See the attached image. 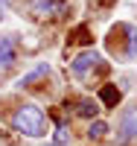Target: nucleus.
<instances>
[{"label": "nucleus", "mask_w": 137, "mask_h": 146, "mask_svg": "<svg viewBox=\"0 0 137 146\" xmlns=\"http://www.w3.org/2000/svg\"><path fill=\"white\" fill-rule=\"evenodd\" d=\"M12 126H15V131H21V135H26V137H44L47 135V117L38 105H21L15 117H12Z\"/></svg>", "instance_id": "obj_1"}, {"label": "nucleus", "mask_w": 137, "mask_h": 146, "mask_svg": "<svg viewBox=\"0 0 137 146\" xmlns=\"http://www.w3.org/2000/svg\"><path fill=\"white\" fill-rule=\"evenodd\" d=\"M128 140H137V105L126 108L120 117V143H128Z\"/></svg>", "instance_id": "obj_2"}, {"label": "nucleus", "mask_w": 137, "mask_h": 146, "mask_svg": "<svg viewBox=\"0 0 137 146\" xmlns=\"http://www.w3.org/2000/svg\"><path fill=\"white\" fill-rule=\"evenodd\" d=\"M99 64V53H93V50H85V53H79L76 58H73V76H85L91 67H96Z\"/></svg>", "instance_id": "obj_3"}, {"label": "nucleus", "mask_w": 137, "mask_h": 146, "mask_svg": "<svg viewBox=\"0 0 137 146\" xmlns=\"http://www.w3.org/2000/svg\"><path fill=\"white\" fill-rule=\"evenodd\" d=\"M58 12H64V3H53V0H41V3H35V15L41 18H53Z\"/></svg>", "instance_id": "obj_4"}, {"label": "nucleus", "mask_w": 137, "mask_h": 146, "mask_svg": "<svg viewBox=\"0 0 137 146\" xmlns=\"http://www.w3.org/2000/svg\"><path fill=\"white\" fill-rule=\"evenodd\" d=\"M12 62H15V41H12V38H3V41H0V64L9 67Z\"/></svg>", "instance_id": "obj_5"}, {"label": "nucleus", "mask_w": 137, "mask_h": 146, "mask_svg": "<svg viewBox=\"0 0 137 146\" xmlns=\"http://www.w3.org/2000/svg\"><path fill=\"white\" fill-rule=\"evenodd\" d=\"M50 73V64H38L32 73H26V76H21V85H29V82H35V79H41V76H47Z\"/></svg>", "instance_id": "obj_6"}, {"label": "nucleus", "mask_w": 137, "mask_h": 146, "mask_svg": "<svg viewBox=\"0 0 137 146\" xmlns=\"http://www.w3.org/2000/svg\"><path fill=\"white\" fill-rule=\"evenodd\" d=\"M99 96H102V102H105V105H114V102L120 100V91L114 88V85H105V88H102V94H99Z\"/></svg>", "instance_id": "obj_7"}, {"label": "nucleus", "mask_w": 137, "mask_h": 146, "mask_svg": "<svg viewBox=\"0 0 137 146\" xmlns=\"http://www.w3.org/2000/svg\"><path fill=\"white\" fill-rule=\"evenodd\" d=\"M126 32H128V50H126V56L134 58L137 56V29L134 27H126Z\"/></svg>", "instance_id": "obj_8"}, {"label": "nucleus", "mask_w": 137, "mask_h": 146, "mask_svg": "<svg viewBox=\"0 0 137 146\" xmlns=\"http://www.w3.org/2000/svg\"><path fill=\"white\" fill-rule=\"evenodd\" d=\"M96 111H99V105H96V102H91V100H82V102H79V114H85V117H93Z\"/></svg>", "instance_id": "obj_9"}, {"label": "nucleus", "mask_w": 137, "mask_h": 146, "mask_svg": "<svg viewBox=\"0 0 137 146\" xmlns=\"http://www.w3.org/2000/svg\"><path fill=\"white\" fill-rule=\"evenodd\" d=\"M105 131H108V126L102 123V120H96V123H91L88 135H91V137H105Z\"/></svg>", "instance_id": "obj_10"}, {"label": "nucleus", "mask_w": 137, "mask_h": 146, "mask_svg": "<svg viewBox=\"0 0 137 146\" xmlns=\"http://www.w3.org/2000/svg\"><path fill=\"white\" fill-rule=\"evenodd\" d=\"M56 143H67V129H64V126L56 129Z\"/></svg>", "instance_id": "obj_11"}, {"label": "nucleus", "mask_w": 137, "mask_h": 146, "mask_svg": "<svg viewBox=\"0 0 137 146\" xmlns=\"http://www.w3.org/2000/svg\"><path fill=\"white\" fill-rule=\"evenodd\" d=\"M0 41H3V35H0Z\"/></svg>", "instance_id": "obj_12"}]
</instances>
